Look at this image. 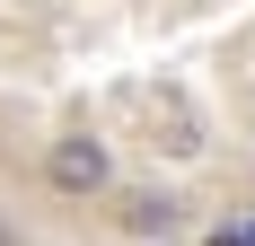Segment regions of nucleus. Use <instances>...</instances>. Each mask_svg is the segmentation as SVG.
Listing matches in <instances>:
<instances>
[{"label": "nucleus", "mask_w": 255, "mask_h": 246, "mask_svg": "<svg viewBox=\"0 0 255 246\" xmlns=\"http://www.w3.org/2000/svg\"><path fill=\"white\" fill-rule=\"evenodd\" d=\"M44 185L62 202H106L115 194V149H106L97 132H53L44 141Z\"/></svg>", "instance_id": "nucleus-1"}, {"label": "nucleus", "mask_w": 255, "mask_h": 246, "mask_svg": "<svg viewBox=\"0 0 255 246\" xmlns=\"http://www.w3.org/2000/svg\"><path fill=\"white\" fill-rule=\"evenodd\" d=\"M176 211H185V202H176V194H158V185H132V194H115V220H124L132 238H167V229H176Z\"/></svg>", "instance_id": "nucleus-2"}, {"label": "nucleus", "mask_w": 255, "mask_h": 246, "mask_svg": "<svg viewBox=\"0 0 255 246\" xmlns=\"http://www.w3.org/2000/svg\"><path fill=\"white\" fill-rule=\"evenodd\" d=\"M203 246H255V211H229V220L211 229V238H203Z\"/></svg>", "instance_id": "nucleus-3"}, {"label": "nucleus", "mask_w": 255, "mask_h": 246, "mask_svg": "<svg viewBox=\"0 0 255 246\" xmlns=\"http://www.w3.org/2000/svg\"><path fill=\"white\" fill-rule=\"evenodd\" d=\"M0 246H18V238H9V229H0Z\"/></svg>", "instance_id": "nucleus-4"}]
</instances>
